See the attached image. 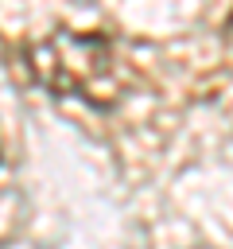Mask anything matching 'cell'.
<instances>
[{
	"mask_svg": "<svg viewBox=\"0 0 233 249\" xmlns=\"http://www.w3.org/2000/svg\"><path fill=\"white\" fill-rule=\"evenodd\" d=\"M27 66L35 82L54 97H74L89 109H113L120 101L116 47L105 31L58 27L27 47Z\"/></svg>",
	"mask_w": 233,
	"mask_h": 249,
	"instance_id": "cell-1",
	"label": "cell"
},
{
	"mask_svg": "<svg viewBox=\"0 0 233 249\" xmlns=\"http://www.w3.org/2000/svg\"><path fill=\"white\" fill-rule=\"evenodd\" d=\"M221 39H225V47L233 51V12H229V19H225V27H221Z\"/></svg>",
	"mask_w": 233,
	"mask_h": 249,
	"instance_id": "cell-2",
	"label": "cell"
}]
</instances>
